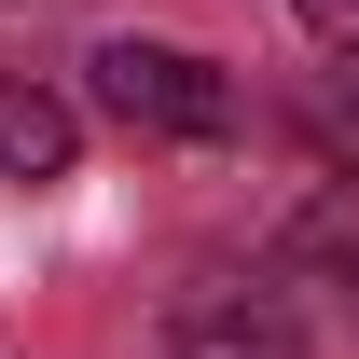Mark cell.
<instances>
[{"label":"cell","mask_w":359,"mask_h":359,"mask_svg":"<svg viewBox=\"0 0 359 359\" xmlns=\"http://www.w3.org/2000/svg\"><path fill=\"white\" fill-rule=\"evenodd\" d=\"M83 69H97V111L125 138H235V111H249L235 69H208L194 42H97Z\"/></svg>","instance_id":"obj_1"},{"label":"cell","mask_w":359,"mask_h":359,"mask_svg":"<svg viewBox=\"0 0 359 359\" xmlns=\"http://www.w3.org/2000/svg\"><path fill=\"white\" fill-rule=\"evenodd\" d=\"M166 359H304V318H290V290H263V276H208V290H180Z\"/></svg>","instance_id":"obj_2"},{"label":"cell","mask_w":359,"mask_h":359,"mask_svg":"<svg viewBox=\"0 0 359 359\" xmlns=\"http://www.w3.org/2000/svg\"><path fill=\"white\" fill-rule=\"evenodd\" d=\"M83 125H69V97H42L28 69H0V180H69Z\"/></svg>","instance_id":"obj_3"},{"label":"cell","mask_w":359,"mask_h":359,"mask_svg":"<svg viewBox=\"0 0 359 359\" xmlns=\"http://www.w3.org/2000/svg\"><path fill=\"white\" fill-rule=\"evenodd\" d=\"M304 28H318L332 55H359V0H304Z\"/></svg>","instance_id":"obj_4"}]
</instances>
